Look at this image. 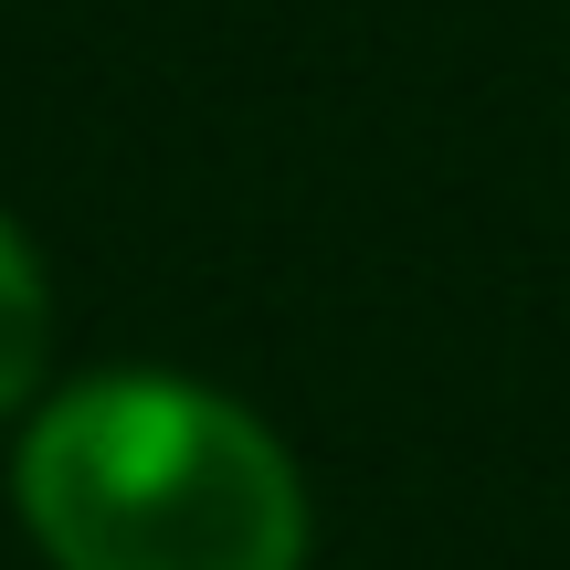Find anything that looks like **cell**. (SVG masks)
I'll return each mask as SVG.
<instances>
[{
  "mask_svg": "<svg viewBox=\"0 0 570 570\" xmlns=\"http://www.w3.org/2000/svg\"><path fill=\"white\" fill-rule=\"evenodd\" d=\"M42 360H53V296H42L32 244L0 223V412L42 381Z\"/></svg>",
  "mask_w": 570,
  "mask_h": 570,
  "instance_id": "cell-2",
  "label": "cell"
},
{
  "mask_svg": "<svg viewBox=\"0 0 570 570\" xmlns=\"http://www.w3.org/2000/svg\"><path fill=\"white\" fill-rule=\"evenodd\" d=\"M21 518L53 570H296L306 487L244 402L169 370L75 381L21 433Z\"/></svg>",
  "mask_w": 570,
  "mask_h": 570,
  "instance_id": "cell-1",
  "label": "cell"
}]
</instances>
